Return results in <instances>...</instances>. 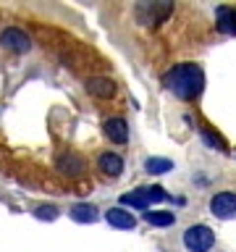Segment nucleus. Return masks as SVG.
<instances>
[{
    "instance_id": "9b49d317",
    "label": "nucleus",
    "mask_w": 236,
    "mask_h": 252,
    "mask_svg": "<svg viewBox=\"0 0 236 252\" xmlns=\"http://www.w3.org/2000/svg\"><path fill=\"white\" fill-rule=\"evenodd\" d=\"M58 168L63 173H71V176H79V173H84V160L79 158L76 153H68V155H63L60 160H58Z\"/></svg>"
},
{
    "instance_id": "423d86ee",
    "label": "nucleus",
    "mask_w": 236,
    "mask_h": 252,
    "mask_svg": "<svg viewBox=\"0 0 236 252\" xmlns=\"http://www.w3.org/2000/svg\"><path fill=\"white\" fill-rule=\"evenodd\" d=\"M0 45L8 47V50H13V53H27L31 42H29V37H27V32H21V29H5L3 34H0Z\"/></svg>"
},
{
    "instance_id": "f8f14e48",
    "label": "nucleus",
    "mask_w": 236,
    "mask_h": 252,
    "mask_svg": "<svg viewBox=\"0 0 236 252\" xmlns=\"http://www.w3.org/2000/svg\"><path fill=\"white\" fill-rule=\"evenodd\" d=\"M94 216H97V210L92 208V205H87V202H79L71 208V218L79 220V223H92Z\"/></svg>"
},
{
    "instance_id": "dca6fc26",
    "label": "nucleus",
    "mask_w": 236,
    "mask_h": 252,
    "mask_svg": "<svg viewBox=\"0 0 236 252\" xmlns=\"http://www.w3.org/2000/svg\"><path fill=\"white\" fill-rule=\"evenodd\" d=\"M37 216L42 220H53L55 216H58V210H55L53 205H42V208H37Z\"/></svg>"
},
{
    "instance_id": "4468645a",
    "label": "nucleus",
    "mask_w": 236,
    "mask_h": 252,
    "mask_svg": "<svg viewBox=\"0 0 236 252\" xmlns=\"http://www.w3.org/2000/svg\"><path fill=\"white\" fill-rule=\"evenodd\" d=\"M218 27H220V32H236V11L220 8L218 11Z\"/></svg>"
},
{
    "instance_id": "f257e3e1",
    "label": "nucleus",
    "mask_w": 236,
    "mask_h": 252,
    "mask_svg": "<svg viewBox=\"0 0 236 252\" xmlns=\"http://www.w3.org/2000/svg\"><path fill=\"white\" fill-rule=\"evenodd\" d=\"M163 84H165V90H171L178 100H194L205 87V76H202L200 66L184 63V66L171 68L168 74L163 76Z\"/></svg>"
},
{
    "instance_id": "9d476101",
    "label": "nucleus",
    "mask_w": 236,
    "mask_h": 252,
    "mask_svg": "<svg viewBox=\"0 0 236 252\" xmlns=\"http://www.w3.org/2000/svg\"><path fill=\"white\" fill-rule=\"evenodd\" d=\"M105 220L110 226H116V228H134V223H137V218H134L129 210H123V208H110L105 213Z\"/></svg>"
},
{
    "instance_id": "6e6552de",
    "label": "nucleus",
    "mask_w": 236,
    "mask_h": 252,
    "mask_svg": "<svg viewBox=\"0 0 236 252\" xmlns=\"http://www.w3.org/2000/svg\"><path fill=\"white\" fill-rule=\"evenodd\" d=\"M87 92L94 94V97H113L116 84L105 76H92V79H87Z\"/></svg>"
},
{
    "instance_id": "2eb2a0df",
    "label": "nucleus",
    "mask_w": 236,
    "mask_h": 252,
    "mask_svg": "<svg viewBox=\"0 0 236 252\" xmlns=\"http://www.w3.org/2000/svg\"><path fill=\"white\" fill-rule=\"evenodd\" d=\"M145 168H147L149 173H165V171L173 168V163L165 160V158H149V160L145 163Z\"/></svg>"
},
{
    "instance_id": "ddd939ff",
    "label": "nucleus",
    "mask_w": 236,
    "mask_h": 252,
    "mask_svg": "<svg viewBox=\"0 0 236 252\" xmlns=\"http://www.w3.org/2000/svg\"><path fill=\"white\" fill-rule=\"evenodd\" d=\"M147 223H152V226H171L173 220H176V216L168 210H147Z\"/></svg>"
},
{
    "instance_id": "7ed1b4c3",
    "label": "nucleus",
    "mask_w": 236,
    "mask_h": 252,
    "mask_svg": "<svg viewBox=\"0 0 236 252\" xmlns=\"http://www.w3.org/2000/svg\"><path fill=\"white\" fill-rule=\"evenodd\" d=\"M165 200V189L163 187H147V189H134V192L121 194V202L126 208H147L149 202H160Z\"/></svg>"
},
{
    "instance_id": "0eeeda50",
    "label": "nucleus",
    "mask_w": 236,
    "mask_h": 252,
    "mask_svg": "<svg viewBox=\"0 0 236 252\" xmlns=\"http://www.w3.org/2000/svg\"><path fill=\"white\" fill-rule=\"evenodd\" d=\"M105 134L110 142H118V145H126L129 142V124L123 121V118H108L105 121Z\"/></svg>"
},
{
    "instance_id": "20e7f679",
    "label": "nucleus",
    "mask_w": 236,
    "mask_h": 252,
    "mask_svg": "<svg viewBox=\"0 0 236 252\" xmlns=\"http://www.w3.org/2000/svg\"><path fill=\"white\" fill-rule=\"evenodd\" d=\"M184 244L189 252H207L215 244V236L207 226H192L184 231Z\"/></svg>"
},
{
    "instance_id": "f03ea898",
    "label": "nucleus",
    "mask_w": 236,
    "mask_h": 252,
    "mask_svg": "<svg viewBox=\"0 0 236 252\" xmlns=\"http://www.w3.org/2000/svg\"><path fill=\"white\" fill-rule=\"evenodd\" d=\"M173 13V3H139L137 5V19L145 27H157Z\"/></svg>"
},
{
    "instance_id": "1a4fd4ad",
    "label": "nucleus",
    "mask_w": 236,
    "mask_h": 252,
    "mask_svg": "<svg viewBox=\"0 0 236 252\" xmlns=\"http://www.w3.org/2000/svg\"><path fill=\"white\" fill-rule=\"evenodd\" d=\"M97 165H100V171L105 173V176H110V179H116V176L123 173V160L116 153H102L97 158Z\"/></svg>"
},
{
    "instance_id": "39448f33",
    "label": "nucleus",
    "mask_w": 236,
    "mask_h": 252,
    "mask_svg": "<svg viewBox=\"0 0 236 252\" xmlns=\"http://www.w3.org/2000/svg\"><path fill=\"white\" fill-rule=\"evenodd\" d=\"M210 210H212V216H218V218H236V194L234 192H220L215 194L210 200Z\"/></svg>"
}]
</instances>
